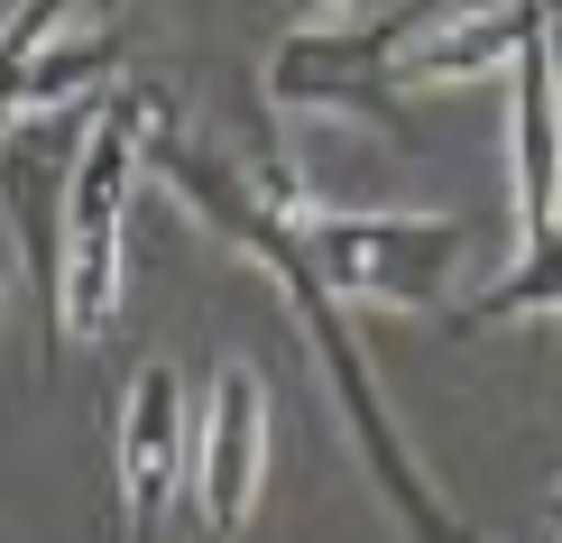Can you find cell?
I'll return each instance as SVG.
<instances>
[{"label":"cell","instance_id":"3957f363","mask_svg":"<svg viewBox=\"0 0 562 543\" xmlns=\"http://www.w3.org/2000/svg\"><path fill=\"white\" fill-rule=\"evenodd\" d=\"M167 121L157 83H111L75 138L65 176V230H56V341H102L121 323V230H130V184L148 176V138Z\"/></svg>","mask_w":562,"mask_h":543},{"label":"cell","instance_id":"30bf717a","mask_svg":"<svg viewBox=\"0 0 562 543\" xmlns=\"http://www.w3.org/2000/svg\"><path fill=\"white\" fill-rule=\"evenodd\" d=\"M314 10H341V0H314Z\"/></svg>","mask_w":562,"mask_h":543},{"label":"cell","instance_id":"277c9868","mask_svg":"<svg viewBox=\"0 0 562 543\" xmlns=\"http://www.w3.org/2000/svg\"><path fill=\"white\" fill-rule=\"evenodd\" d=\"M304 249H314L333 304L369 314H452V276L471 249L461 212H341L304 194Z\"/></svg>","mask_w":562,"mask_h":543},{"label":"cell","instance_id":"7a4b0ae2","mask_svg":"<svg viewBox=\"0 0 562 543\" xmlns=\"http://www.w3.org/2000/svg\"><path fill=\"white\" fill-rule=\"evenodd\" d=\"M507 184H517V258L452 304V332H517V323L562 314V65H553V0L507 65Z\"/></svg>","mask_w":562,"mask_h":543},{"label":"cell","instance_id":"5b68a950","mask_svg":"<svg viewBox=\"0 0 562 543\" xmlns=\"http://www.w3.org/2000/svg\"><path fill=\"white\" fill-rule=\"evenodd\" d=\"M434 10L442 0H415V10H396V19H350V29L304 19V29H286L277 56H268V102L277 111H350V121L396 129L406 121V102H396V56L415 46V29H425Z\"/></svg>","mask_w":562,"mask_h":543},{"label":"cell","instance_id":"52a82bcc","mask_svg":"<svg viewBox=\"0 0 562 543\" xmlns=\"http://www.w3.org/2000/svg\"><path fill=\"white\" fill-rule=\"evenodd\" d=\"M184 461H194V415H184L176 360H148L121 396V442H111V479H121V543H167Z\"/></svg>","mask_w":562,"mask_h":543},{"label":"cell","instance_id":"8992f818","mask_svg":"<svg viewBox=\"0 0 562 543\" xmlns=\"http://www.w3.org/2000/svg\"><path fill=\"white\" fill-rule=\"evenodd\" d=\"M259 479H268V377L249 360H222L194 415V461H184V488H194V516L213 543H231L259 516Z\"/></svg>","mask_w":562,"mask_h":543},{"label":"cell","instance_id":"7c38bea8","mask_svg":"<svg viewBox=\"0 0 562 543\" xmlns=\"http://www.w3.org/2000/svg\"><path fill=\"white\" fill-rule=\"evenodd\" d=\"M553 10H562V0H553Z\"/></svg>","mask_w":562,"mask_h":543},{"label":"cell","instance_id":"8fae6325","mask_svg":"<svg viewBox=\"0 0 562 543\" xmlns=\"http://www.w3.org/2000/svg\"><path fill=\"white\" fill-rule=\"evenodd\" d=\"M461 543H488V534H461Z\"/></svg>","mask_w":562,"mask_h":543},{"label":"cell","instance_id":"6da1fadb","mask_svg":"<svg viewBox=\"0 0 562 543\" xmlns=\"http://www.w3.org/2000/svg\"><path fill=\"white\" fill-rule=\"evenodd\" d=\"M148 176L167 184L213 240H231L249 268L277 276V295H286V314H295V341L314 350V377H323V396H333V415H341L360 470L379 479V498L396 507V525H406L415 543H461L471 525L442 507L434 470L415 461L406 433H396V415H387V396H379V369H369L350 314L333 304V286H323L314 249H304V184H295V167H286V157H222L213 138H184V129L157 121Z\"/></svg>","mask_w":562,"mask_h":543},{"label":"cell","instance_id":"9c48e42d","mask_svg":"<svg viewBox=\"0 0 562 543\" xmlns=\"http://www.w3.org/2000/svg\"><path fill=\"white\" fill-rule=\"evenodd\" d=\"M544 525H553V534H562V488H553V498H544Z\"/></svg>","mask_w":562,"mask_h":543},{"label":"cell","instance_id":"ba28073f","mask_svg":"<svg viewBox=\"0 0 562 543\" xmlns=\"http://www.w3.org/2000/svg\"><path fill=\"white\" fill-rule=\"evenodd\" d=\"M75 19H83V0H19V10L0 19V148L29 129V65L75 29Z\"/></svg>","mask_w":562,"mask_h":543}]
</instances>
